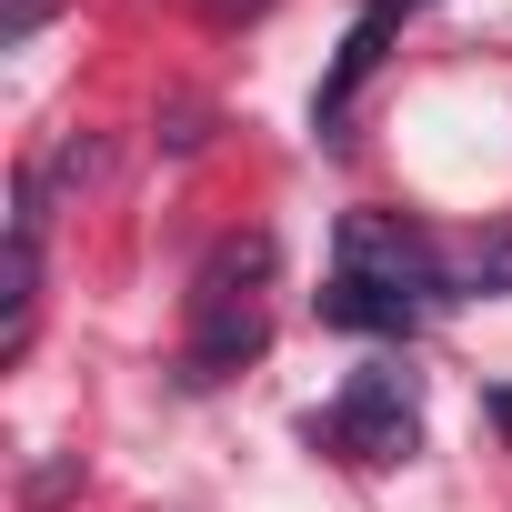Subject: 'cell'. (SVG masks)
Masks as SVG:
<instances>
[{
    "label": "cell",
    "mask_w": 512,
    "mask_h": 512,
    "mask_svg": "<svg viewBox=\"0 0 512 512\" xmlns=\"http://www.w3.org/2000/svg\"><path fill=\"white\" fill-rule=\"evenodd\" d=\"M332 272H352V282H382V292H402V302H442L452 292V262L402 221V211H352L342 221V241H332Z\"/></svg>",
    "instance_id": "1"
},
{
    "label": "cell",
    "mask_w": 512,
    "mask_h": 512,
    "mask_svg": "<svg viewBox=\"0 0 512 512\" xmlns=\"http://www.w3.org/2000/svg\"><path fill=\"white\" fill-rule=\"evenodd\" d=\"M312 432H332V442H342L352 462H412V452H422L412 372H392V362L352 372V382H342V402H332V422H312Z\"/></svg>",
    "instance_id": "2"
},
{
    "label": "cell",
    "mask_w": 512,
    "mask_h": 512,
    "mask_svg": "<svg viewBox=\"0 0 512 512\" xmlns=\"http://www.w3.org/2000/svg\"><path fill=\"white\" fill-rule=\"evenodd\" d=\"M262 342H272L262 292H191V352H181L191 382H221L241 362H262Z\"/></svg>",
    "instance_id": "3"
},
{
    "label": "cell",
    "mask_w": 512,
    "mask_h": 512,
    "mask_svg": "<svg viewBox=\"0 0 512 512\" xmlns=\"http://www.w3.org/2000/svg\"><path fill=\"white\" fill-rule=\"evenodd\" d=\"M322 322H332V332H382V342H402V332L422 322V302H402V292H382V282H352V272H332V292H322Z\"/></svg>",
    "instance_id": "4"
},
{
    "label": "cell",
    "mask_w": 512,
    "mask_h": 512,
    "mask_svg": "<svg viewBox=\"0 0 512 512\" xmlns=\"http://www.w3.org/2000/svg\"><path fill=\"white\" fill-rule=\"evenodd\" d=\"M382 31H392V11L372 0V11H362V31H352V41H342V61H332V81L312 91V121H322V131H332V121H342V101L372 81V61H382Z\"/></svg>",
    "instance_id": "5"
},
{
    "label": "cell",
    "mask_w": 512,
    "mask_h": 512,
    "mask_svg": "<svg viewBox=\"0 0 512 512\" xmlns=\"http://www.w3.org/2000/svg\"><path fill=\"white\" fill-rule=\"evenodd\" d=\"M452 292H482V302H502V292H512V221H502V231H482L462 262H452Z\"/></svg>",
    "instance_id": "6"
},
{
    "label": "cell",
    "mask_w": 512,
    "mask_h": 512,
    "mask_svg": "<svg viewBox=\"0 0 512 512\" xmlns=\"http://www.w3.org/2000/svg\"><path fill=\"white\" fill-rule=\"evenodd\" d=\"M262 272H272V231H241V241H221L201 262V292H251Z\"/></svg>",
    "instance_id": "7"
},
{
    "label": "cell",
    "mask_w": 512,
    "mask_h": 512,
    "mask_svg": "<svg viewBox=\"0 0 512 512\" xmlns=\"http://www.w3.org/2000/svg\"><path fill=\"white\" fill-rule=\"evenodd\" d=\"M71 482H81V462H41V472L21 482V502H31V512H51V502H61Z\"/></svg>",
    "instance_id": "8"
},
{
    "label": "cell",
    "mask_w": 512,
    "mask_h": 512,
    "mask_svg": "<svg viewBox=\"0 0 512 512\" xmlns=\"http://www.w3.org/2000/svg\"><path fill=\"white\" fill-rule=\"evenodd\" d=\"M51 171H61V181H91V171H101V141H81V131H71V141L51 151Z\"/></svg>",
    "instance_id": "9"
},
{
    "label": "cell",
    "mask_w": 512,
    "mask_h": 512,
    "mask_svg": "<svg viewBox=\"0 0 512 512\" xmlns=\"http://www.w3.org/2000/svg\"><path fill=\"white\" fill-rule=\"evenodd\" d=\"M41 21H51V0H11V41H31Z\"/></svg>",
    "instance_id": "10"
},
{
    "label": "cell",
    "mask_w": 512,
    "mask_h": 512,
    "mask_svg": "<svg viewBox=\"0 0 512 512\" xmlns=\"http://www.w3.org/2000/svg\"><path fill=\"white\" fill-rule=\"evenodd\" d=\"M201 11H211V21H262L272 0H201Z\"/></svg>",
    "instance_id": "11"
},
{
    "label": "cell",
    "mask_w": 512,
    "mask_h": 512,
    "mask_svg": "<svg viewBox=\"0 0 512 512\" xmlns=\"http://www.w3.org/2000/svg\"><path fill=\"white\" fill-rule=\"evenodd\" d=\"M482 412H492V432L512 442V392H482Z\"/></svg>",
    "instance_id": "12"
}]
</instances>
